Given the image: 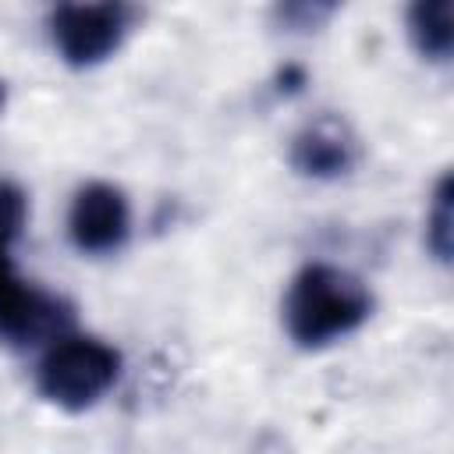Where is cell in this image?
I'll list each match as a JSON object with an SVG mask.
<instances>
[{
	"label": "cell",
	"instance_id": "6da1fadb",
	"mask_svg": "<svg viewBox=\"0 0 454 454\" xmlns=\"http://www.w3.org/2000/svg\"><path fill=\"white\" fill-rule=\"evenodd\" d=\"M372 312L369 287L330 262H309L294 273L287 298H284V330L287 337L305 348L319 351L348 333H355Z\"/></svg>",
	"mask_w": 454,
	"mask_h": 454
},
{
	"label": "cell",
	"instance_id": "7a4b0ae2",
	"mask_svg": "<svg viewBox=\"0 0 454 454\" xmlns=\"http://www.w3.org/2000/svg\"><path fill=\"white\" fill-rule=\"evenodd\" d=\"M121 376V355L99 337L60 333L35 365V390L64 408L85 411L92 408Z\"/></svg>",
	"mask_w": 454,
	"mask_h": 454
},
{
	"label": "cell",
	"instance_id": "3957f363",
	"mask_svg": "<svg viewBox=\"0 0 454 454\" xmlns=\"http://www.w3.org/2000/svg\"><path fill=\"white\" fill-rule=\"evenodd\" d=\"M135 21L131 4H60L50 11V39L64 64L96 67L117 53Z\"/></svg>",
	"mask_w": 454,
	"mask_h": 454
},
{
	"label": "cell",
	"instance_id": "277c9868",
	"mask_svg": "<svg viewBox=\"0 0 454 454\" xmlns=\"http://www.w3.org/2000/svg\"><path fill=\"white\" fill-rule=\"evenodd\" d=\"M71 323V309L28 280L18 277L7 255H0V340L7 344H35L50 333L60 337V330Z\"/></svg>",
	"mask_w": 454,
	"mask_h": 454
},
{
	"label": "cell",
	"instance_id": "5b68a950",
	"mask_svg": "<svg viewBox=\"0 0 454 454\" xmlns=\"http://www.w3.org/2000/svg\"><path fill=\"white\" fill-rule=\"evenodd\" d=\"M131 209L117 184L89 181L74 192L67 209V234L71 245L85 255H110L128 241Z\"/></svg>",
	"mask_w": 454,
	"mask_h": 454
},
{
	"label": "cell",
	"instance_id": "8992f818",
	"mask_svg": "<svg viewBox=\"0 0 454 454\" xmlns=\"http://www.w3.org/2000/svg\"><path fill=\"white\" fill-rule=\"evenodd\" d=\"M287 160H291V167L301 177L337 181V177L355 170V163H358V138H355V131L340 117L323 114V117L309 121L301 131H294Z\"/></svg>",
	"mask_w": 454,
	"mask_h": 454
},
{
	"label": "cell",
	"instance_id": "52a82bcc",
	"mask_svg": "<svg viewBox=\"0 0 454 454\" xmlns=\"http://www.w3.org/2000/svg\"><path fill=\"white\" fill-rule=\"evenodd\" d=\"M408 39L426 60H450L454 50V4L450 0H419L408 7Z\"/></svg>",
	"mask_w": 454,
	"mask_h": 454
},
{
	"label": "cell",
	"instance_id": "ba28073f",
	"mask_svg": "<svg viewBox=\"0 0 454 454\" xmlns=\"http://www.w3.org/2000/svg\"><path fill=\"white\" fill-rule=\"evenodd\" d=\"M426 248L433 252L436 262H450L454 252V184L450 174H440L436 188H433V202L426 213Z\"/></svg>",
	"mask_w": 454,
	"mask_h": 454
},
{
	"label": "cell",
	"instance_id": "9c48e42d",
	"mask_svg": "<svg viewBox=\"0 0 454 454\" xmlns=\"http://www.w3.org/2000/svg\"><path fill=\"white\" fill-rule=\"evenodd\" d=\"M25 216H28L25 192L18 184H11V181H0V255H7V248L21 234Z\"/></svg>",
	"mask_w": 454,
	"mask_h": 454
},
{
	"label": "cell",
	"instance_id": "30bf717a",
	"mask_svg": "<svg viewBox=\"0 0 454 454\" xmlns=\"http://www.w3.org/2000/svg\"><path fill=\"white\" fill-rule=\"evenodd\" d=\"M333 11H337L333 4H284L273 14L287 32H309V28H319Z\"/></svg>",
	"mask_w": 454,
	"mask_h": 454
},
{
	"label": "cell",
	"instance_id": "8fae6325",
	"mask_svg": "<svg viewBox=\"0 0 454 454\" xmlns=\"http://www.w3.org/2000/svg\"><path fill=\"white\" fill-rule=\"evenodd\" d=\"M280 82H284L280 89H287V92H298V89L305 85V71H301L298 64H287V67L280 71Z\"/></svg>",
	"mask_w": 454,
	"mask_h": 454
},
{
	"label": "cell",
	"instance_id": "7c38bea8",
	"mask_svg": "<svg viewBox=\"0 0 454 454\" xmlns=\"http://www.w3.org/2000/svg\"><path fill=\"white\" fill-rule=\"evenodd\" d=\"M4 99H7V89H4V82H0V110H4Z\"/></svg>",
	"mask_w": 454,
	"mask_h": 454
}]
</instances>
